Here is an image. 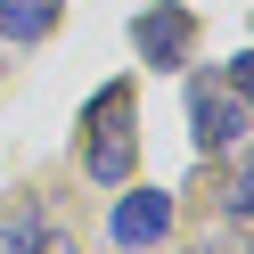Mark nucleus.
Listing matches in <instances>:
<instances>
[{
  "label": "nucleus",
  "instance_id": "2",
  "mask_svg": "<svg viewBox=\"0 0 254 254\" xmlns=\"http://www.w3.org/2000/svg\"><path fill=\"white\" fill-rule=\"evenodd\" d=\"M189 131H197V148H230V139L246 131L238 90L230 82H197V90H189Z\"/></svg>",
  "mask_w": 254,
  "mask_h": 254
},
{
  "label": "nucleus",
  "instance_id": "6",
  "mask_svg": "<svg viewBox=\"0 0 254 254\" xmlns=\"http://www.w3.org/2000/svg\"><path fill=\"white\" fill-rule=\"evenodd\" d=\"M41 238H50V230H41V213H8V230H0V254H33Z\"/></svg>",
  "mask_w": 254,
  "mask_h": 254
},
{
  "label": "nucleus",
  "instance_id": "5",
  "mask_svg": "<svg viewBox=\"0 0 254 254\" xmlns=\"http://www.w3.org/2000/svg\"><path fill=\"white\" fill-rule=\"evenodd\" d=\"M0 33H8V41L58 33V0H0Z\"/></svg>",
  "mask_w": 254,
  "mask_h": 254
},
{
  "label": "nucleus",
  "instance_id": "8",
  "mask_svg": "<svg viewBox=\"0 0 254 254\" xmlns=\"http://www.w3.org/2000/svg\"><path fill=\"white\" fill-rule=\"evenodd\" d=\"M230 205H238V213L254 221V156H246V164H238V181H230Z\"/></svg>",
  "mask_w": 254,
  "mask_h": 254
},
{
  "label": "nucleus",
  "instance_id": "7",
  "mask_svg": "<svg viewBox=\"0 0 254 254\" xmlns=\"http://www.w3.org/2000/svg\"><path fill=\"white\" fill-rule=\"evenodd\" d=\"M230 90H238V107L254 115V50H246V58H230Z\"/></svg>",
  "mask_w": 254,
  "mask_h": 254
},
{
  "label": "nucleus",
  "instance_id": "1",
  "mask_svg": "<svg viewBox=\"0 0 254 254\" xmlns=\"http://www.w3.org/2000/svg\"><path fill=\"white\" fill-rule=\"evenodd\" d=\"M82 172L90 181H123L131 172V156H139V139H131V82H107L99 99H90V123H82Z\"/></svg>",
  "mask_w": 254,
  "mask_h": 254
},
{
  "label": "nucleus",
  "instance_id": "3",
  "mask_svg": "<svg viewBox=\"0 0 254 254\" xmlns=\"http://www.w3.org/2000/svg\"><path fill=\"white\" fill-rule=\"evenodd\" d=\"M131 41H139L148 66H181L189 41H197V25H189V8H148V17L131 25Z\"/></svg>",
  "mask_w": 254,
  "mask_h": 254
},
{
  "label": "nucleus",
  "instance_id": "4",
  "mask_svg": "<svg viewBox=\"0 0 254 254\" xmlns=\"http://www.w3.org/2000/svg\"><path fill=\"white\" fill-rule=\"evenodd\" d=\"M164 221H172V197H164V189H139V197L115 205V221H107V230H115V246H156V238H164Z\"/></svg>",
  "mask_w": 254,
  "mask_h": 254
}]
</instances>
